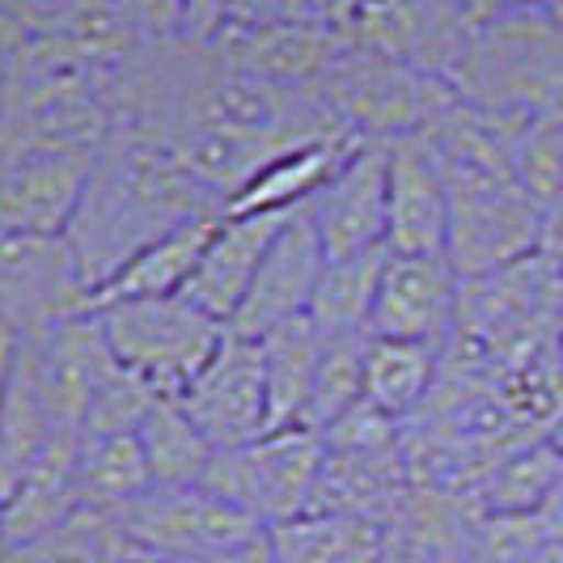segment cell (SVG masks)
I'll return each mask as SVG.
<instances>
[{
    "label": "cell",
    "mask_w": 563,
    "mask_h": 563,
    "mask_svg": "<svg viewBox=\"0 0 563 563\" xmlns=\"http://www.w3.org/2000/svg\"><path fill=\"white\" fill-rule=\"evenodd\" d=\"M225 203L183 166L166 144L141 132L111 128L89 162L77 212L64 229L89 292L107 284L144 246L199 217H217Z\"/></svg>",
    "instance_id": "1"
},
{
    "label": "cell",
    "mask_w": 563,
    "mask_h": 563,
    "mask_svg": "<svg viewBox=\"0 0 563 563\" xmlns=\"http://www.w3.org/2000/svg\"><path fill=\"white\" fill-rule=\"evenodd\" d=\"M217 225H221V212L217 217H199L191 225L157 238L141 254H132L111 280L98 284L89 292V310H98L107 301H128V297H174V292H187V284L196 276L199 258L208 251Z\"/></svg>",
    "instance_id": "22"
},
{
    "label": "cell",
    "mask_w": 563,
    "mask_h": 563,
    "mask_svg": "<svg viewBox=\"0 0 563 563\" xmlns=\"http://www.w3.org/2000/svg\"><path fill=\"white\" fill-rule=\"evenodd\" d=\"M560 0H475V18H492V13H505V9H555Z\"/></svg>",
    "instance_id": "38"
},
{
    "label": "cell",
    "mask_w": 563,
    "mask_h": 563,
    "mask_svg": "<svg viewBox=\"0 0 563 563\" xmlns=\"http://www.w3.org/2000/svg\"><path fill=\"white\" fill-rule=\"evenodd\" d=\"M136 437L148 457L153 483H162V487H199L217 457L212 441L178 407V398H157Z\"/></svg>",
    "instance_id": "28"
},
{
    "label": "cell",
    "mask_w": 563,
    "mask_h": 563,
    "mask_svg": "<svg viewBox=\"0 0 563 563\" xmlns=\"http://www.w3.org/2000/svg\"><path fill=\"white\" fill-rule=\"evenodd\" d=\"M85 508L119 512L153 487V471L136 432H111V437H81L77 453Z\"/></svg>",
    "instance_id": "27"
},
{
    "label": "cell",
    "mask_w": 563,
    "mask_h": 563,
    "mask_svg": "<svg viewBox=\"0 0 563 563\" xmlns=\"http://www.w3.org/2000/svg\"><path fill=\"white\" fill-rule=\"evenodd\" d=\"M373 331H322L318 368H313L310 428L322 432L356 402H365V361Z\"/></svg>",
    "instance_id": "31"
},
{
    "label": "cell",
    "mask_w": 563,
    "mask_h": 563,
    "mask_svg": "<svg viewBox=\"0 0 563 563\" xmlns=\"http://www.w3.org/2000/svg\"><path fill=\"white\" fill-rule=\"evenodd\" d=\"M551 13H555V22H560V30H563V0L555 4V9H551Z\"/></svg>",
    "instance_id": "42"
},
{
    "label": "cell",
    "mask_w": 563,
    "mask_h": 563,
    "mask_svg": "<svg viewBox=\"0 0 563 563\" xmlns=\"http://www.w3.org/2000/svg\"><path fill=\"white\" fill-rule=\"evenodd\" d=\"M13 347H18V335L0 327V402H4V386H9V368H13Z\"/></svg>",
    "instance_id": "39"
},
{
    "label": "cell",
    "mask_w": 563,
    "mask_h": 563,
    "mask_svg": "<svg viewBox=\"0 0 563 563\" xmlns=\"http://www.w3.org/2000/svg\"><path fill=\"white\" fill-rule=\"evenodd\" d=\"M475 22V0H365L347 18V34L361 47L453 85Z\"/></svg>",
    "instance_id": "9"
},
{
    "label": "cell",
    "mask_w": 563,
    "mask_h": 563,
    "mask_svg": "<svg viewBox=\"0 0 563 563\" xmlns=\"http://www.w3.org/2000/svg\"><path fill=\"white\" fill-rule=\"evenodd\" d=\"M457 301H462V276L450 263V254L386 251L368 331L390 339H423V343L445 347L457 322Z\"/></svg>",
    "instance_id": "13"
},
{
    "label": "cell",
    "mask_w": 563,
    "mask_h": 563,
    "mask_svg": "<svg viewBox=\"0 0 563 563\" xmlns=\"http://www.w3.org/2000/svg\"><path fill=\"white\" fill-rule=\"evenodd\" d=\"M313 98L343 136L390 144L428 132L457 102V89L402 59L347 43L313 85Z\"/></svg>",
    "instance_id": "4"
},
{
    "label": "cell",
    "mask_w": 563,
    "mask_h": 563,
    "mask_svg": "<svg viewBox=\"0 0 563 563\" xmlns=\"http://www.w3.org/2000/svg\"><path fill=\"white\" fill-rule=\"evenodd\" d=\"M30 26L22 22V13L18 9H9V4H0V89L9 85V77L18 73V64L26 59L30 52Z\"/></svg>",
    "instance_id": "34"
},
{
    "label": "cell",
    "mask_w": 563,
    "mask_h": 563,
    "mask_svg": "<svg viewBox=\"0 0 563 563\" xmlns=\"http://www.w3.org/2000/svg\"><path fill=\"white\" fill-rule=\"evenodd\" d=\"M81 313H89V284L68 238L0 225V327L38 335Z\"/></svg>",
    "instance_id": "7"
},
{
    "label": "cell",
    "mask_w": 563,
    "mask_h": 563,
    "mask_svg": "<svg viewBox=\"0 0 563 563\" xmlns=\"http://www.w3.org/2000/svg\"><path fill=\"white\" fill-rule=\"evenodd\" d=\"M450 242V196L432 157V144L402 136L386 144V251L445 254Z\"/></svg>",
    "instance_id": "15"
},
{
    "label": "cell",
    "mask_w": 563,
    "mask_h": 563,
    "mask_svg": "<svg viewBox=\"0 0 563 563\" xmlns=\"http://www.w3.org/2000/svg\"><path fill=\"white\" fill-rule=\"evenodd\" d=\"M203 43L233 73H246L276 89L313 93L322 73L352 43V34L331 22H229Z\"/></svg>",
    "instance_id": "11"
},
{
    "label": "cell",
    "mask_w": 563,
    "mask_h": 563,
    "mask_svg": "<svg viewBox=\"0 0 563 563\" xmlns=\"http://www.w3.org/2000/svg\"><path fill=\"white\" fill-rule=\"evenodd\" d=\"M93 148L98 144H18L0 169V225L64 233L85 191Z\"/></svg>",
    "instance_id": "12"
},
{
    "label": "cell",
    "mask_w": 563,
    "mask_h": 563,
    "mask_svg": "<svg viewBox=\"0 0 563 563\" xmlns=\"http://www.w3.org/2000/svg\"><path fill=\"white\" fill-rule=\"evenodd\" d=\"M0 4H9V9H13V4H18V0H0Z\"/></svg>",
    "instance_id": "44"
},
{
    "label": "cell",
    "mask_w": 563,
    "mask_h": 563,
    "mask_svg": "<svg viewBox=\"0 0 563 563\" xmlns=\"http://www.w3.org/2000/svg\"><path fill=\"white\" fill-rule=\"evenodd\" d=\"M178 407L191 416V423L212 441L217 453L267 437L272 402H267L258 339L229 331L221 347L208 356V365L187 382V390L178 395Z\"/></svg>",
    "instance_id": "10"
},
{
    "label": "cell",
    "mask_w": 563,
    "mask_h": 563,
    "mask_svg": "<svg viewBox=\"0 0 563 563\" xmlns=\"http://www.w3.org/2000/svg\"><path fill=\"white\" fill-rule=\"evenodd\" d=\"M141 551L162 560H196V555H225L263 534L246 512L225 505L208 487H162L153 483L132 505L111 512Z\"/></svg>",
    "instance_id": "8"
},
{
    "label": "cell",
    "mask_w": 563,
    "mask_h": 563,
    "mask_svg": "<svg viewBox=\"0 0 563 563\" xmlns=\"http://www.w3.org/2000/svg\"><path fill=\"white\" fill-rule=\"evenodd\" d=\"M77 4H85V0H18L13 9L22 13V22L30 26V34H43V30H52L56 22H64Z\"/></svg>",
    "instance_id": "35"
},
{
    "label": "cell",
    "mask_w": 563,
    "mask_h": 563,
    "mask_svg": "<svg viewBox=\"0 0 563 563\" xmlns=\"http://www.w3.org/2000/svg\"><path fill=\"white\" fill-rule=\"evenodd\" d=\"M551 441H555V445H560V450H563V428H560V432H555V437H551Z\"/></svg>",
    "instance_id": "43"
},
{
    "label": "cell",
    "mask_w": 563,
    "mask_h": 563,
    "mask_svg": "<svg viewBox=\"0 0 563 563\" xmlns=\"http://www.w3.org/2000/svg\"><path fill=\"white\" fill-rule=\"evenodd\" d=\"M517 563H563V542H538L534 551H526Z\"/></svg>",
    "instance_id": "40"
},
{
    "label": "cell",
    "mask_w": 563,
    "mask_h": 563,
    "mask_svg": "<svg viewBox=\"0 0 563 563\" xmlns=\"http://www.w3.org/2000/svg\"><path fill=\"white\" fill-rule=\"evenodd\" d=\"M318 347H322V331L310 322V313L288 318V322L258 335L267 402H272V432H280V428H310Z\"/></svg>",
    "instance_id": "23"
},
{
    "label": "cell",
    "mask_w": 563,
    "mask_h": 563,
    "mask_svg": "<svg viewBox=\"0 0 563 563\" xmlns=\"http://www.w3.org/2000/svg\"><path fill=\"white\" fill-rule=\"evenodd\" d=\"M475 505L462 492L407 487L382 517V563H466Z\"/></svg>",
    "instance_id": "17"
},
{
    "label": "cell",
    "mask_w": 563,
    "mask_h": 563,
    "mask_svg": "<svg viewBox=\"0 0 563 563\" xmlns=\"http://www.w3.org/2000/svg\"><path fill=\"white\" fill-rule=\"evenodd\" d=\"M322 471V437L313 428H280L251 445L212 457L199 487L246 512L254 526L276 530L310 512L313 487Z\"/></svg>",
    "instance_id": "6"
},
{
    "label": "cell",
    "mask_w": 563,
    "mask_h": 563,
    "mask_svg": "<svg viewBox=\"0 0 563 563\" xmlns=\"http://www.w3.org/2000/svg\"><path fill=\"white\" fill-rule=\"evenodd\" d=\"M77 453H81V432H73V428L59 432L47 445V453L0 496V530H4L9 551L38 542L85 508Z\"/></svg>",
    "instance_id": "18"
},
{
    "label": "cell",
    "mask_w": 563,
    "mask_h": 563,
    "mask_svg": "<svg viewBox=\"0 0 563 563\" xmlns=\"http://www.w3.org/2000/svg\"><path fill=\"white\" fill-rule=\"evenodd\" d=\"M59 432H68V423L59 420L30 343L18 339L9 386H4V402H0V496L47 453V445L56 441Z\"/></svg>",
    "instance_id": "21"
},
{
    "label": "cell",
    "mask_w": 563,
    "mask_h": 563,
    "mask_svg": "<svg viewBox=\"0 0 563 563\" xmlns=\"http://www.w3.org/2000/svg\"><path fill=\"white\" fill-rule=\"evenodd\" d=\"M423 141L445 178L450 196V242L445 254L462 280L521 263L542 246V212L517 183L508 162V132L475 107L453 102Z\"/></svg>",
    "instance_id": "2"
},
{
    "label": "cell",
    "mask_w": 563,
    "mask_h": 563,
    "mask_svg": "<svg viewBox=\"0 0 563 563\" xmlns=\"http://www.w3.org/2000/svg\"><path fill=\"white\" fill-rule=\"evenodd\" d=\"M453 89L508 136L563 119V30L551 9H505L475 22Z\"/></svg>",
    "instance_id": "3"
},
{
    "label": "cell",
    "mask_w": 563,
    "mask_h": 563,
    "mask_svg": "<svg viewBox=\"0 0 563 563\" xmlns=\"http://www.w3.org/2000/svg\"><path fill=\"white\" fill-rule=\"evenodd\" d=\"M144 43H174L187 30V0H114Z\"/></svg>",
    "instance_id": "33"
},
{
    "label": "cell",
    "mask_w": 563,
    "mask_h": 563,
    "mask_svg": "<svg viewBox=\"0 0 563 563\" xmlns=\"http://www.w3.org/2000/svg\"><path fill=\"white\" fill-rule=\"evenodd\" d=\"M148 551H141L123 526L102 508L73 512L59 530L43 534L22 551H9V563H144Z\"/></svg>",
    "instance_id": "29"
},
{
    "label": "cell",
    "mask_w": 563,
    "mask_h": 563,
    "mask_svg": "<svg viewBox=\"0 0 563 563\" xmlns=\"http://www.w3.org/2000/svg\"><path fill=\"white\" fill-rule=\"evenodd\" d=\"M361 141L352 136H318V141H306L297 148H284L276 153L267 166H258L225 199V217H263V212H280V217H292L310 203L327 183L331 174L343 166V157L352 153Z\"/></svg>",
    "instance_id": "20"
},
{
    "label": "cell",
    "mask_w": 563,
    "mask_h": 563,
    "mask_svg": "<svg viewBox=\"0 0 563 563\" xmlns=\"http://www.w3.org/2000/svg\"><path fill=\"white\" fill-rule=\"evenodd\" d=\"M102 327V339L114 361L132 368L144 386L162 398H178L187 382L208 365V356L221 347L229 327L208 310H199L191 297H128L89 310Z\"/></svg>",
    "instance_id": "5"
},
{
    "label": "cell",
    "mask_w": 563,
    "mask_h": 563,
    "mask_svg": "<svg viewBox=\"0 0 563 563\" xmlns=\"http://www.w3.org/2000/svg\"><path fill=\"white\" fill-rule=\"evenodd\" d=\"M508 162L538 212L563 196V119H538L508 136Z\"/></svg>",
    "instance_id": "32"
},
{
    "label": "cell",
    "mask_w": 563,
    "mask_h": 563,
    "mask_svg": "<svg viewBox=\"0 0 563 563\" xmlns=\"http://www.w3.org/2000/svg\"><path fill=\"white\" fill-rule=\"evenodd\" d=\"M284 225H288V217L280 212H263V217H225L221 212V225L212 233L183 297H191L199 310H208L229 327L233 313L246 301V288H251L258 263L267 258Z\"/></svg>",
    "instance_id": "19"
},
{
    "label": "cell",
    "mask_w": 563,
    "mask_h": 563,
    "mask_svg": "<svg viewBox=\"0 0 563 563\" xmlns=\"http://www.w3.org/2000/svg\"><path fill=\"white\" fill-rule=\"evenodd\" d=\"M327 258L382 251L386 246V144L361 141L331 183L306 203Z\"/></svg>",
    "instance_id": "14"
},
{
    "label": "cell",
    "mask_w": 563,
    "mask_h": 563,
    "mask_svg": "<svg viewBox=\"0 0 563 563\" xmlns=\"http://www.w3.org/2000/svg\"><path fill=\"white\" fill-rule=\"evenodd\" d=\"M534 517H538V526L547 530V538L563 542V471H560V479H555V487H551V496L542 500V508H538Z\"/></svg>",
    "instance_id": "37"
},
{
    "label": "cell",
    "mask_w": 563,
    "mask_h": 563,
    "mask_svg": "<svg viewBox=\"0 0 563 563\" xmlns=\"http://www.w3.org/2000/svg\"><path fill=\"white\" fill-rule=\"evenodd\" d=\"M0 563H9V542H4V530H0Z\"/></svg>",
    "instance_id": "41"
},
{
    "label": "cell",
    "mask_w": 563,
    "mask_h": 563,
    "mask_svg": "<svg viewBox=\"0 0 563 563\" xmlns=\"http://www.w3.org/2000/svg\"><path fill=\"white\" fill-rule=\"evenodd\" d=\"M538 251L563 263V196L542 208V246Z\"/></svg>",
    "instance_id": "36"
},
{
    "label": "cell",
    "mask_w": 563,
    "mask_h": 563,
    "mask_svg": "<svg viewBox=\"0 0 563 563\" xmlns=\"http://www.w3.org/2000/svg\"><path fill=\"white\" fill-rule=\"evenodd\" d=\"M382 267H386V246L352 254V258H327L310 301L313 327L318 331H368Z\"/></svg>",
    "instance_id": "30"
},
{
    "label": "cell",
    "mask_w": 563,
    "mask_h": 563,
    "mask_svg": "<svg viewBox=\"0 0 563 563\" xmlns=\"http://www.w3.org/2000/svg\"><path fill=\"white\" fill-rule=\"evenodd\" d=\"M272 563H382V521L347 512H301L267 530Z\"/></svg>",
    "instance_id": "25"
},
{
    "label": "cell",
    "mask_w": 563,
    "mask_h": 563,
    "mask_svg": "<svg viewBox=\"0 0 563 563\" xmlns=\"http://www.w3.org/2000/svg\"><path fill=\"white\" fill-rule=\"evenodd\" d=\"M441 373V343L423 339H368L365 361V402L398 423H411L423 411V402Z\"/></svg>",
    "instance_id": "24"
},
{
    "label": "cell",
    "mask_w": 563,
    "mask_h": 563,
    "mask_svg": "<svg viewBox=\"0 0 563 563\" xmlns=\"http://www.w3.org/2000/svg\"><path fill=\"white\" fill-rule=\"evenodd\" d=\"M563 471V450L547 441H530L521 450L505 453L500 462H492L471 487V505L475 512H538L542 500L551 496V487Z\"/></svg>",
    "instance_id": "26"
},
{
    "label": "cell",
    "mask_w": 563,
    "mask_h": 563,
    "mask_svg": "<svg viewBox=\"0 0 563 563\" xmlns=\"http://www.w3.org/2000/svg\"><path fill=\"white\" fill-rule=\"evenodd\" d=\"M322 267H327V251H322V242L313 233L306 208H301V212L288 217V225L272 242L267 258L258 263L251 288H246V301H242V310L233 313L229 331L258 339L263 331L280 327L288 318L310 313L313 288H318Z\"/></svg>",
    "instance_id": "16"
}]
</instances>
